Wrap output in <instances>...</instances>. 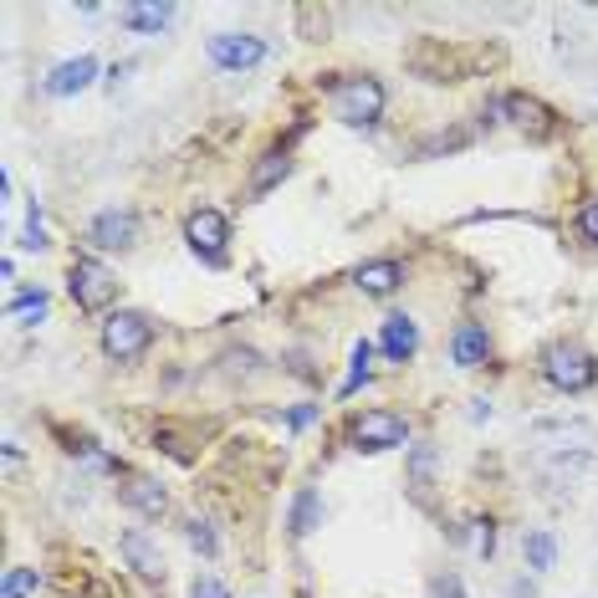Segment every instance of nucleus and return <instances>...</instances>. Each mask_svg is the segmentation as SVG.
Returning <instances> with one entry per match:
<instances>
[{
    "mask_svg": "<svg viewBox=\"0 0 598 598\" xmlns=\"http://www.w3.org/2000/svg\"><path fill=\"white\" fill-rule=\"evenodd\" d=\"M384 103H390V92L379 77H343V82H332V119L348 123V128H374L384 119Z\"/></svg>",
    "mask_w": 598,
    "mask_h": 598,
    "instance_id": "nucleus-1",
    "label": "nucleus"
},
{
    "mask_svg": "<svg viewBox=\"0 0 598 598\" xmlns=\"http://www.w3.org/2000/svg\"><path fill=\"white\" fill-rule=\"evenodd\" d=\"M67 297L77 302V313H103V307H113V297H119V277H113V267H103L98 256H77L72 267H67Z\"/></svg>",
    "mask_w": 598,
    "mask_h": 598,
    "instance_id": "nucleus-2",
    "label": "nucleus"
},
{
    "mask_svg": "<svg viewBox=\"0 0 598 598\" xmlns=\"http://www.w3.org/2000/svg\"><path fill=\"white\" fill-rule=\"evenodd\" d=\"M542 379H548L557 394H584L598 384V359L578 343H553L542 353Z\"/></svg>",
    "mask_w": 598,
    "mask_h": 598,
    "instance_id": "nucleus-3",
    "label": "nucleus"
},
{
    "mask_svg": "<svg viewBox=\"0 0 598 598\" xmlns=\"http://www.w3.org/2000/svg\"><path fill=\"white\" fill-rule=\"evenodd\" d=\"M348 440L363 455H384V450L409 445V419L399 409H363V415L348 419Z\"/></svg>",
    "mask_w": 598,
    "mask_h": 598,
    "instance_id": "nucleus-4",
    "label": "nucleus"
},
{
    "mask_svg": "<svg viewBox=\"0 0 598 598\" xmlns=\"http://www.w3.org/2000/svg\"><path fill=\"white\" fill-rule=\"evenodd\" d=\"M98 343H103V353L113 363H134L154 348V323L144 313H113L103 323V332H98Z\"/></svg>",
    "mask_w": 598,
    "mask_h": 598,
    "instance_id": "nucleus-5",
    "label": "nucleus"
},
{
    "mask_svg": "<svg viewBox=\"0 0 598 598\" xmlns=\"http://www.w3.org/2000/svg\"><path fill=\"white\" fill-rule=\"evenodd\" d=\"M184 240H190V251L205 261V267H225V256H230V221H225L221 210H190V221H184Z\"/></svg>",
    "mask_w": 598,
    "mask_h": 598,
    "instance_id": "nucleus-6",
    "label": "nucleus"
},
{
    "mask_svg": "<svg viewBox=\"0 0 598 598\" xmlns=\"http://www.w3.org/2000/svg\"><path fill=\"white\" fill-rule=\"evenodd\" d=\"M205 52L221 72H251V67L267 61V42L256 31H215L205 42Z\"/></svg>",
    "mask_w": 598,
    "mask_h": 598,
    "instance_id": "nucleus-7",
    "label": "nucleus"
},
{
    "mask_svg": "<svg viewBox=\"0 0 598 598\" xmlns=\"http://www.w3.org/2000/svg\"><path fill=\"white\" fill-rule=\"evenodd\" d=\"M88 240L98 251H128L138 240V215L128 205H108L88 221Z\"/></svg>",
    "mask_w": 598,
    "mask_h": 598,
    "instance_id": "nucleus-8",
    "label": "nucleus"
},
{
    "mask_svg": "<svg viewBox=\"0 0 598 598\" xmlns=\"http://www.w3.org/2000/svg\"><path fill=\"white\" fill-rule=\"evenodd\" d=\"M501 113H507L511 128H522L527 138H553L557 134V113L542 98H532V92H511V98H501Z\"/></svg>",
    "mask_w": 598,
    "mask_h": 598,
    "instance_id": "nucleus-9",
    "label": "nucleus"
},
{
    "mask_svg": "<svg viewBox=\"0 0 598 598\" xmlns=\"http://www.w3.org/2000/svg\"><path fill=\"white\" fill-rule=\"evenodd\" d=\"M119 553H123V563L138 573V578H149V584H165V573H169V563H165V548L144 532V527H128L119 538Z\"/></svg>",
    "mask_w": 598,
    "mask_h": 598,
    "instance_id": "nucleus-10",
    "label": "nucleus"
},
{
    "mask_svg": "<svg viewBox=\"0 0 598 598\" xmlns=\"http://www.w3.org/2000/svg\"><path fill=\"white\" fill-rule=\"evenodd\" d=\"M92 77H98V57H67V61H57L52 72H46V98H77V92H88L92 88Z\"/></svg>",
    "mask_w": 598,
    "mask_h": 598,
    "instance_id": "nucleus-11",
    "label": "nucleus"
},
{
    "mask_svg": "<svg viewBox=\"0 0 598 598\" xmlns=\"http://www.w3.org/2000/svg\"><path fill=\"white\" fill-rule=\"evenodd\" d=\"M486 359H492V328L486 323H461L450 332V363L455 369H481Z\"/></svg>",
    "mask_w": 598,
    "mask_h": 598,
    "instance_id": "nucleus-12",
    "label": "nucleus"
},
{
    "mask_svg": "<svg viewBox=\"0 0 598 598\" xmlns=\"http://www.w3.org/2000/svg\"><path fill=\"white\" fill-rule=\"evenodd\" d=\"M119 501L128 511H138V517H149V522H159V517L169 511V492L154 476H128L119 486Z\"/></svg>",
    "mask_w": 598,
    "mask_h": 598,
    "instance_id": "nucleus-13",
    "label": "nucleus"
},
{
    "mask_svg": "<svg viewBox=\"0 0 598 598\" xmlns=\"http://www.w3.org/2000/svg\"><path fill=\"white\" fill-rule=\"evenodd\" d=\"M379 348L390 363H409L419 353V323L409 313H390L384 317V332H379Z\"/></svg>",
    "mask_w": 598,
    "mask_h": 598,
    "instance_id": "nucleus-14",
    "label": "nucleus"
},
{
    "mask_svg": "<svg viewBox=\"0 0 598 598\" xmlns=\"http://www.w3.org/2000/svg\"><path fill=\"white\" fill-rule=\"evenodd\" d=\"M353 286H359L363 297H394L404 286V267L394 261V256H379V261H363L359 271H353Z\"/></svg>",
    "mask_w": 598,
    "mask_h": 598,
    "instance_id": "nucleus-15",
    "label": "nucleus"
},
{
    "mask_svg": "<svg viewBox=\"0 0 598 598\" xmlns=\"http://www.w3.org/2000/svg\"><path fill=\"white\" fill-rule=\"evenodd\" d=\"M174 5H159V0H134V5H123L119 11V21L128 31H134V36H159V31H169L174 26Z\"/></svg>",
    "mask_w": 598,
    "mask_h": 598,
    "instance_id": "nucleus-16",
    "label": "nucleus"
},
{
    "mask_svg": "<svg viewBox=\"0 0 598 598\" xmlns=\"http://www.w3.org/2000/svg\"><path fill=\"white\" fill-rule=\"evenodd\" d=\"M286 174H292V154H286V149L261 154V159H256V169H251V184H246V195H251V200L271 195V190L286 180Z\"/></svg>",
    "mask_w": 598,
    "mask_h": 598,
    "instance_id": "nucleus-17",
    "label": "nucleus"
},
{
    "mask_svg": "<svg viewBox=\"0 0 598 598\" xmlns=\"http://www.w3.org/2000/svg\"><path fill=\"white\" fill-rule=\"evenodd\" d=\"M522 563L532 573H553L557 568V538L548 532V527H532L522 538Z\"/></svg>",
    "mask_w": 598,
    "mask_h": 598,
    "instance_id": "nucleus-18",
    "label": "nucleus"
},
{
    "mask_svg": "<svg viewBox=\"0 0 598 598\" xmlns=\"http://www.w3.org/2000/svg\"><path fill=\"white\" fill-rule=\"evenodd\" d=\"M286 527H292V538H313L317 527H323V496H317L313 486H302V492H297Z\"/></svg>",
    "mask_w": 598,
    "mask_h": 598,
    "instance_id": "nucleus-19",
    "label": "nucleus"
},
{
    "mask_svg": "<svg viewBox=\"0 0 598 598\" xmlns=\"http://www.w3.org/2000/svg\"><path fill=\"white\" fill-rule=\"evenodd\" d=\"M369 379H374V343H369V338H359V343H353V374H348L343 394H353L359 384H369Z\"/></svg>",
    "mask_w": 598,
    "mask_h": 598,
    "instance_id": "nucleus-20",
    "label": "nucleus"
},
{
    "mask_svg": "<svg viewBox=\"0 0 598 598\" xmlns=\"http://www.w3.org/2000/svg\"><path fill=\"white\" fill-rule=\"evenodd\" d=\"M36 588H42V573H36V568H5L0 598H31Z\"/></svg>",
    "mask_w": 598,
    "mask_h": 598,
    "instance_id": "nucleus-21",
    "label": "nucleus"
},
{
    "mask_svg": "<svg viewBox=\"0 0 598 598\" xmlns=\"http://www.w3.org/2000/svg\"><path fill=\"white\" fill-rule=\"evenodd\" d=\"M184 538H190V548H195V553H205V557H215L221 553V538H215V527L210 522H184Z\"/></svg>",
    "mask_w": 598,
    "mask_h": 598,
    "instance_id": "nucleus-22",
    "label": "nucleus"
},
{
    "mask_svg": "<svg viewBox=\"0 0 598 598\" xmlns=\"http://www.w3.org/2000/svg\"><path fill=\"white\" fill-rule=\"evenodd\" d=\"M42 313H46V292H42V286L11 297V317H15V323H31V317H42Z\"/></svg>",
    "mask_w": 598,
    "mask_h": 598,
    "instance_id": "nucleus-23",
    "label": "nucleus"
},
{
    "mask_svg": "<svg viewBox=\"0 0 598 598\" xmlns=\"http://www.w3.org/2000/svg\"><path fill=\"white\" fill-rule=\"evenodd\" d=\"M21 251H46L52 240H46V225H42V215L31 210V221H26V230H21V240H15Z\"/></svg>",
    "mask_w": 598,
    "mask_h": 598,
    "instance_id": "nucleus-24",
    "label": "nucleus"
},
{
    "mask_svg": "<svg viewBox=\"0 0 598 598\" xmlns=\"http://www.w3.org/2000/svg\"><path fill=\"white\" fill-rule=\"evenodd\" d=\"M573 230H578V240H588V246H598V195L588 200L584 210H578V221H573Z\"/></svg>",
    "mask_w": 598,
    "mask_h": 598,
    "instance_id": "nucleus-25",
    "label": "nucleus"
},
{
    "mask_svg": "<svg viewBox=\"0 0 598 598\" xmlns=\"http://www.w3.org/2000/svg\"><path fill=\"white\" fill-rule=\"evenodd\" d=\"M190 598H230V588H225L215 573H200L195 584H190Z\"/></svg>",
    "mask_w": 598,
    "mask_h": 598,
    "instance_id": "nucleus-26",
    "label": "nucleus"
},
{
    "mask_svg": "<svg viewBox=\"0 0 598 598\" xmlns=\"http://www.w3.org/2000/svg\"><path fill=\"white\" fill-rule=\"evenodd\" d=\"M430 598H465L461 578H455V573H440V578H430Z\"/></svg>",
    "mask_w": 598,
    "mask_h": 598,
    "instance_id": "nucleus-27",
    "label": "nucleus"
}]
</instances>
